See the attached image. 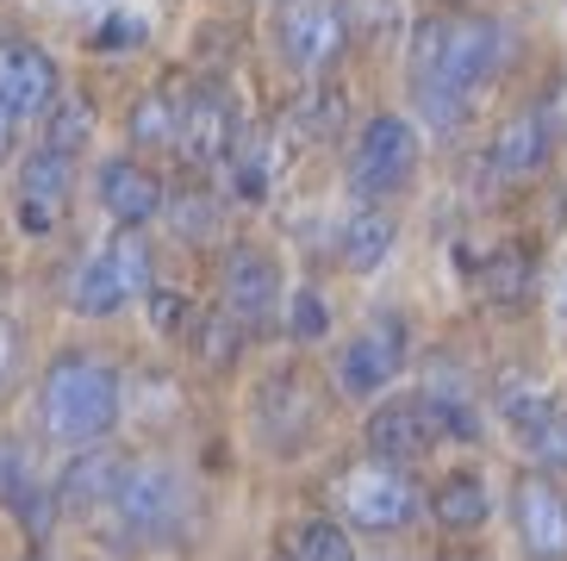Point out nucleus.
Wrapping results in <instances>:
<instances>
[{"mask_svg": "<svg viewBox=\"0 0 567 561\" xmlns=\"http://www.w3.org/2000/svg\"><path fill=\"white\" fill-rule=\"evenodd\" d=\"M505 63V32L493 19H424L412 32V94L450 132L467 113L474 88H486Z\"/></svg>", "mask_w": 567, "mask_h": 561, "instance_id": "nucleus-1", "label": "nucleus"}, {"mask_svg": "<svg viewBox=\"0 0 567 561\" xmlns=\"http://www.w3.org/2000/svg\"><path fill=\"white\" fill-rule=\"evenodd\" d=\"M38 412H44V430H51L56 443H101L106 430L118 425V380H113V368L87 363V356H63V363L44 375Z\"/></svg>", "mask_w": 567, "mask_h": 561, "instance_id": "nucleus-2", "label": "nucleus"}, {"mask_svg": "<svg viewBox=\"0 0 567 561\" xmlns=\"http://www.w3.org/2000/svg\"><path fill=\"white\" fill-rule=\"evenodd\" d=\"M144 287H151V249H144L137 225H125V232L75 275V313L106 318V313H118L125 299H137Z\"/></svg>", "mask_w": 567, "mask_h": 561, "instance_id": "nucleus-3", "label": "nucleus"}, {"mask_svg": "<svg viewBox=\"0 0 567 561\" xmlns=\"http://www.w3.org/2000/svg\"><path fill=\"white\" fill-rule=\"evenodd\" d=\"M343 38H350V26H343L337 0H287L281 7V50L300 75L331 69L343 57Z\"/></svg>", "mask_w": 567, "mask_h": 561, "instance_id": "nucleus-4", "label": "nucleus"}, {"mask_svg": "<svg viewBox=\"0 0 567 561\" xmlns=\"http://www.w3.org/2000/svg\"><path fill=\"white\" fill-rule=\"evenodd\" d=\"M343 512L362 530H400L417 512V493L386 456H374V462L350 468V480H343Z\"/></svg>", "mask_w": 567, "mask_h": 561, "instance_id": "nucleus-5", "label": "nucleus"}, {"mask_svg": "<svg viewBox=\"0 0 567 561\" xmlns=\"http://www.w3.org/2000/svg\"><path fill=\"white\" fill-rule=\"evenodd\" d=\"M106 512L118 518V530H132V537H163L182 518V480L168 475V468H125L118 493L106 499Z\"/></svg>", "mask_w": 567, "mask_h": 561, "instance_id": "nucleus-6", "label": "nucleus"}, {"mask_svg": "<svg viewBox=\"0 0 567 561\" xmlns=\"http://www.w3.org/2000/svg\"><path fill=\"white\" fill-rule=\"evenodd\" d=\"M412 163H417V132L412 125L393 119V113L368 119L362 144H355V187H362V194H393V187H405Z\"/></svg>", "mask_w": 567, "mask_h": 561, "instance_id": "nucleus-7", "label": "nucleus"}, {"mask_svg": "<svg viewBox=\"0 0 567 561\" xmlns=\"http://www.w3.org/2000/svg\"><path fill=\"white\" fill-rule=\"evenodd\" d=\"M400 368H405V325H400V318H374V325L343 349V363H337V387H343L350 399H368V394H381Z\"/></svg>", "mask_w": 567, "mask_h": 561, "instance_id": "nucleus-8", "label": "nucleus"}, {"mask_svg": "<svg viewBox=\"0 0 567 561\" xmlns=\"http://www.w3.org/2000/svg\"><path fill=\"white\" fill-rule=\"evenodd\" d=\"M69 187H75V175H69V156L44 144L32 163L19 169V232L51 237L56 218H63V206H69Z\"/></svg>", "mask_w": 567, "mask_h": 561, "instance_id": "nucleus-9", "label": "nucleus"}, {"mask_svg": "<svg viewBox=\"0 0 567 561\" xmlns=\"http://www.w3.org/2000/svg\"><path fill=\"white\" fill-rule=\"evenodd\" d=\"M182 156L187 163H218L231 156L237 144V113H231V94L225 88H200V94L182 100Z\"/></svg>", "mask_w": 567, "mask_h": 561, "instance_id": "nucleus-10", "label": "nucleus"}, {"mask_svg": "<svg viewBox=\"0 0 567 561\" xmlns=\"http://www.w3.org/2000/svg\"><path fill=\"white\" fill-rule=\"evenodd\" d=\"M0 100H7L19 119L44 113L56 100V63L38 44H25V38H7V44H0Z\"/></svg>", "mask_w": 567, "mask_h": 561, "instance_id": "nucleus-11", "label": "nucleus"}, {"mask_svg": "<svg viewBox=\"0 0 567 561\" xmlns=\"http://www.w3.org/2000/svg\"><path fill=\"white\" fill-rule=\"evenodd\" d=\"M512 512H517V537L536 561H567V499L549 480H524Z\"/></svg>", "mask_w": 567, "mask_h": 561, "instance_id": "nucleus-12", "label": "nucleus"}, {"mask_svg": "<svg viewBox=\"0 0 567 561\" xmlns=\"http://www.w3.org/2000/svg\"><path fill=\"white\" fill-rule=\"evenodd\" d=\"M275 299H281V268H275V256L237 249L231 263H225V306H231V318L262 325V318L275 313Z\"/></svg>", "mask_w": 567, "mask_h": 561, "instance_id": "nucleus-13", "label": "nucleus"}, {"mask_svg": "<svg viewBox=\"0 0 567 561\" xmlns=\"http://www.w3.org/2000/svg\"><path fill=\"white\" fill-rule=\"evenodd\" d=\"M368 449L386 456V462H412L431 449V406L424 399H393L368 418Z\"/></svg>", "mask_w": 567, "mask_h": 561, "instance_id": "nucleus-14", "label": "nucleus"}, {"mask_svg": "<svg viewBox=\"0 0 567 561\" xmlns=\"http://www.w3.org/2000/svg\"><path fill=\"white\" fill-rule=\"evenodd\" d=\"M549 119L543 113H517L512 125H499V137H493V175L499 182H524V175H536V169L549 163Z\"/></svg>", "mask_w": 567, "mask_h": 561, "instance_id": "nucleus-15", "label": "nucleus"}, {"mask_svg": "<svg viewBox=\"0 0 567 561\" xmlns=\"http://www.w3.org/2000/svg\"><path fill=\"white\" fill-rule=\"evenodd\" d=\"M101 206L118 225H151L163 213V182L137 163H106L101 169Z\"/></svg>", "mask_w": 567, "mask_h": 561, "instance_id": "nucleus-16", "label": "nucleus"}, {"mask_svg": "<svg viewBox=\"0 0 567 561\" xmlns=\"http://www.w3.org/2000/svg\"><path fill=\"white\" fill-rule=\"evenodd\" d=\"M118 480H125V462H118L113 449H94V456H82V462H69V475H63V506H75V512H94V506H106V499L118 493Z\"/></svg>", "mask_w": 567, "mask_h": 561, "instance_id": "nucleus-17", "label": "nucleus"}, {"mask_svg": "<svg viewBox=\"0 0 567 561\" xmlns=\"http://www.w3.org/2000/svg\"><path fill=\"white\" fill-rule=\"evenodd\" d=\"M481 287H486V299H499V306L530 299V287H536V256H530V249H493V256L481 263Z\"/></svg>", "mask_w": 567, "mask_h": 561, "instance_id": "nucleus-18", "label": "nucleus"}, {"mask_svg": "<svg viewBox=\"0 0 567 561\" xmlns=\"http://www.w3.org/2000/svg\"><path fill=\"white\" fill-rule=\"evenodd\" d=\"M431 512L443 530H481L486 524V487L474 475H450L443 487H436Z\"/></svg>", "mask_w": 567, "mask_h": 561, "instance_id": "nucleus-19", "label": "nucleus"}, {"mask_svg": "<svg viewBox=\"0 0 567 561\" xmlns=\"http://www.w3.org/2000/svg\"><path fill=\"white\" fill-rule=\"evenodd\" d=\"M175 137H182V100L168 94V88H156V94H144L132 106V144L168 150Z\"/></svg>", "mask_w": 567, "mask_h": 561, "instance_id": "nucleus-20", "label": "nucleus"}, {"mask_svg": "<svg viewBox=\"0 0 567 561\" xmlns=\"http://www.w3.org/2000/svg\"><path fill=\"white\" fill-rule=\"evenodd\" d=\"M386 244H393V218L362 213V218H350V232H343V263H350V268H374L386 256Z\"/></svg>", "mask_w": 567, "mask_h": 561, "instance_id": "nucleus-21", "label": "nucleus"}, {"mask_svg": "<svg viewBox=\"0 0 567 561\" xmlns=\"http://www.w3.org/2000/svg\"><path fill=\"white\" fill-rule=\"evenodd\" d=\"M87 132H94V106L87 100H63L51 113V125H44V144L63 150V156H75V150L87 144Z\"/></svg>", "mask_w": 567, "mask_h": 561, "instance_id": "nucleus-22", "label": "nucleus"}, {"mask_svg": "<svg viewBox=\"0 0 567 561\" xmlns=\"http://www.w3.org/2000/svg\"><path fill=\"white\" fill-rule=\"evenodd\" d=\"M524 443H530V456L543 468H567V412L561 406H549L536 425H524Z\"/></svg>", "mask_w": 567, "mask_h": 561, "instance_id": "nucleus-23", "label": "nucleus"}, {"mask_svg": "<svg viewBox=\"0 0 567 561\" xmlns=\"http://www.w3.org/2000/svg\"><path fill=\"white\" fill-rule=\"evenodd\" d=\"M38 487V468H32V449L19 443V437H0V499L13 506Z\"/></svg>", "mask_w": 567, "mask_h": 561, "instance_id": "nucleus-24", "label": "nucleus"}, {"mask_svg": "<svg viewBox=\"0 0 567 561\" xmlns=\"http://www.w3.org/2000/svg\"><path fill=\"white\" fill-rule=\"evenodd\" d=\"M231 156H237V194H262L268 187V169H275V150L262 144V137H237L231 144Z\"/></svg>", "mask_w": 567, "mask_h": 561, "instance_id": "nucleus-25", "label": "nucleus"}, {"mask_svg": "<svg viewBox=\"0 0 567 561\" xmlns=\"http://www.w3.org/2000/svg\"><path fill=\"white\" fill-rule=\"evenodd\" d=\"M300 561H355V543L343 537V524L312 518V524L300 530Z\"/></svg>", "mask_w": 567, "mask_h": 561, "instance_id": "nucleus-26", "label": "nucleus"}, {"mask_svg": "<svg viewBox=\"0 0 567 561\" xmlns=\"http://www.w3.org/2000/svg\"><path fill=\"white\" fill-rule=\"evenodd\" d=\"M499 406H505V418L524 430V425H536V418L549 412L555 399L543 394V387H530V380H505V387H499Z\"/></svg>", "mask_w": 567, "mask_h": 561, "instance_id": "nucleus-27", "label": "nucleus"}, {"mask_svg": "<svg viewBox=\"0 0 567 561\" xmlns=\"http://www.w3.org/2000/svg\"><path fill=\"white\" fill-rule=\"evenodd\" d=\"M144 32H151L144 13H106L101 32H94V50H132V44H144Z\"/></svg>", "mask_w": 567, "mask_h": 561, "instance_id": "nucleus-28", "label": "nucleus"}, {"mask_svg": "<svg viewBox=\"0 0 567 561\" xmlns=\"http://www.w3.org/2000/svg\"><path fill=\"white\" fill-rule=\"evenodd\" d=\"M287 330H293L300 344H318V337L331 330V306H324L318 294H300L293 299V313H287Z\"/></svg>", "mask_w": 567, "mask_h": 561, "instance_id": "nucleus-29", "label": "nucleus"}, {"mask_svg": "<svg viewBox=\"0 0 567 561\" xmlns=\"http://www.w3.org/2000/svg\"><path fill=\"white\" fill-rule=\"evenodd\" d=\"M337 119H343V94H337V88H324V94H312V100L300 106L306 137H331V132H337Z\"/></svg>", "mask_w": 567, "mask_h": 561, "instance_id": "nucleus-30", "label": "nucleus"}, {"mask_svg": "<svg viewBox=\"0 0 567 561\" xmlns=\"http://www.w3.org/2000/svg\"><path fill=\"white\" fill-rule=\"evenodd\" d=\"M200 356L206 363H231L237 356V325H231V313H213V318H200Z\"/></svg>", "mask_w": 567, "mask_h": 561, "instance_id": "nucleus-31", "label": "nucleus"}, {"mask_svg": "<svg viewBox=\"0 0 567 561\" xmlns=\"http://www.w3.org/2000/svg\"><path fill=\"white\" fill-rule=\"evenodd\" d=\"M187 313H194V306H187L182 294H168V287H156V294H151V325L163 330V337H175V330H187Z\"/></svg>", "mask_w": 567, "mask_h": 561, "instance_id": "nucleus-32", "label": "nucleus"}, {"mask_svg": "<svg viewBox=\"0 0 567 561\" xmlns=\"http://www.w3.org/2000/svg\"><path fill=\"white\" fill-rule=\"evenodd\" d=\"M175 218H182V237H206L213 206H206V200H182V206H175Z\"/></svg>", "mask_w": 567, "mask_h": 561, "instance_id": "nucleus-33", "label": "nucleus"}, {"mask_svg": "<svg viewBox=\"0 0 567 561\" xmlns=\"http://www.w3.org/2000/svg\"><path fill=\"white\" fill-rule=\"evenodd\" d=\"M13 132H19V113H13V106H7V100H0V156L13 150Z\"/></svg>", "mask_w": 567, "mask_h": 561, "instance_id": "nucleus-34", "label": "nucleus"}, {"mask_svg": "<svg viewBox=\"0 0 567 561\" xmlns=\"http://www.w3.org/2000/svg\"><path fill=\"white\" fill-rule=\"evenodd\" d=\"M561 325H567V287H561Z\"/></svg>", "mask_w": 567, "mask_h": 561, "instance_id": "nucleus-35", "label": "nucleus"}, {"mask_svg": "<svg viewBox=\"0 0 567 561\" xmlns=\"http://www.w3.org/2000/svg\"><path fill=\"white\" fill-rule=\"evenodd\" d=\"M56 7H82V0H56Z\"/></svg>", "mask_w": 567, "mask_h": 561, "instance_id": "nucleus-36", "label": "nucleus"}, {"mask_svg": "<svg viewBox=\"0 0 567 561\" xmlns=\"http://www.w3.org/2000/svg\"><path fill=\"white\" fill-rule=\"evenodd\" d=\"M0 363H7V337H0Z\"/></svg>", "mask_w": 567, "mask_h": 561, "instance_id": "nucleus-37", "label": "nucleus"}]
</instances>
